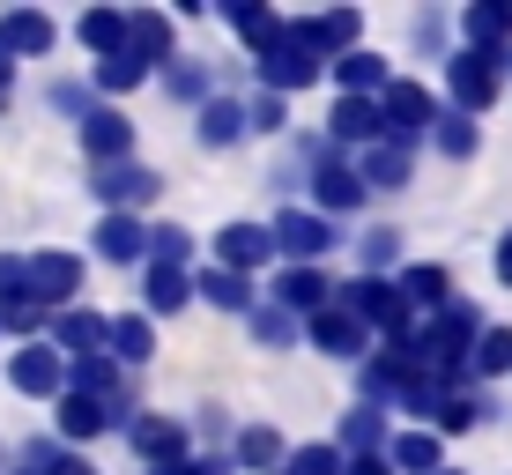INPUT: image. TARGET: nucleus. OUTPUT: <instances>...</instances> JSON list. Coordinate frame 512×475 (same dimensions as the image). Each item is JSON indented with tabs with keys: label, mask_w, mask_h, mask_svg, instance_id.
Instances as JSON below:
<instances>
[{
	"label": "nucleus",
	"mask_w": 512,
	"mask_h": 475,
	"mask_svg": "<svg viewBox=\"0 0 512 475\" xmlns=\"http://www.w3.org/2000/svg\"><path fill=\"white\" fill-rule=\"evenodd\" d=\"M320 67H327V60L297 38L290 23H282V38L260 52V82H268V97H290V90H305V82H320Z\"/></svg>",
	"instance_id": "1"
},
{
	"label": "nucleus",
	"mask_w": 512,
	"mask_h": 475,
	"mask_svg": "<svg viewBox=\"0 0 512 475\" xmlns=\"http://www.w3.org/2000/svg\"><path fill=\"white\" fill-rule=\"evenodd\" d=\"M75 290H82V260L75 253H30L23 260V297H30V305H52V312H67V305H75Z\"/></svg>",
	"instance_id": "2"
},
{
	"label": "nucleus",
	"mask_w": 512,
	"mask_h": 475,
	"mask_svg": "<svg viewBox=\"0 0 512 475\" xmlns=\"http://www.w3.org/2000/svg\"><path fill=\"white\" fill-rule=\"evenodd\" d=\"M498 82H505V52H461V60H453V104H461V119L490 112V104H498Z\"/></svg>",
	"instance_id": "3"
},
{
	"label": "nucleus",
	"mask_w": 512,
	"mask_h": 475,
	"mask_svg": "<svg viewBox=\"0 0 512 475\" xmlns=\"http://www.w3.org/2000/svg\"><path fill=\"white\" fill-rule=\"evenodd\" d=\"M275 253H290V268H312V260L334 245V223L327 216H305V208H282L275 216V231H268Z\"/></svg>",
	"instance_id": "4"
},
{
	"label": "nucleus",
	"mask_w": 512,
	"mask_h": 475,
	"mask_svg": "<svg viewBox=\"0 0 512 475\" xmlns=\"http://www.w3.org/2000/svg\"><path fill=\"white\" fill-rule=\"evenodd\" d=\"M379 127H394L401 142H409V134L438 127V97L423 90V82H386L379 90Z\"/></svg>",
	"instance_id": "5"
},
{
	"label": "nucleus",
	"mask_w": 512,
	"mask_h": 475,
	"mask_svg": "<svg viewBox=\"0 0 512 475\" xmlns=\"http://www.w3.org/2000/svg\"><path fill=\"white\" fill-rule=\"evenodd\" d=\"M8 379H15V394L52 401V394H67V357H52L45 342H23V349L8 357Z\"/></svg>",
	"instance_id": "6"
},
{
	"label": "nucleus",
	"mask_w": 512,
	"mask_h": 475,
	"mask_svg": "<svg viewBox=\"0 0 512 475\" xmlns=\"http://www.w3.org/2000/svg\"><path fill=\"white\" fill-rule=\"evenodd\" d=\"M156 186H164V179H156V171H141L134 156H127V164H104V171H97V193L112 201V216H134L141 201H156Z\"/></svg>",
	"instance_id": "7"
},
{
	"label": "nucleus",
	"mask_w": 512,
	"mask_h": 475,
	"mask_svg": "<svg viewBox=\"0 0 512 475\" xmlns=\"http://www.w3.org/2000/svg\"><path fill=\"white\" fill-rule=\"evenodd\" d=\"M52 15L38 8H15V15H0V60H38V52H52Z\"/></svg>",
	"instance_id": "8"
},
{
	"label": "nucleus",
	"mask_w": 512,
	"mask_h": 475,
	"mask_svg": "<svg viewBox=\"0 0 512 475\" xmlns=\"http://www.w3.org/2000/svg\"><path fill=\"white\" fill-rule=\"evenodd\" d=\"M82 149H90L97 164H127V149H134V119H127V112H112V104H97V112L82 119Z\"/></svg>",
	"instance_id": "9"
},
{
	"label": "nucleus",
	"mask_w": 512,
	"mask_h": 475,
	"mask_svg": "<svg viewBox=\"0 0 512 475\" xmlns=\"http://www.w3.org/2000/svg\"><path fill=\"white\" fill-rule=\"evenodd\" d=\"M127 438H134V453H141L149 468L186 461V424H179V416H134V424H127Z\"/></svg>",
	"instance_id": "10"
},
{
	"label": "nucleus",
	"mask_w": 512,
	"mask_h": 475,
	"mask_svg": "<svg viewBox=\"0 0 512 475\" xmlns=\"http://www.w3.org/2000/svg\"><path fill=\"white\" fill-rule=\"evenodd\" d=\"M268 253H275V245H268V231H260V223H223V231H216V268L245 275V283H253V268H260Z\"/></svg>",
	"instance_id": "11"
},
{
	"label": "nucleus",
	"mask_w": 512,
	"mask_h": 475,
	"mask_svg": "<svg viewBox=\"0 0 512 475\" xmlns=\"http://www.w3.org/2000/svg\"><path fill=\"white\" fill-rule=\"evenodd\" d=\"M320 305H334V290H327L320 268H282V275H275V312H290V320H312Z\"/></svg>",
	"instance_id": "12"
},
{
	"label": "nucleus",
	"mask_w": 512,
	"mask_h": 475,
	"mask_svg": "<svg viewBox=\"0 0 512 475\" xmlns=\"http://www.w3.org/2000/svg\"><path fill=\"white\" fill-rule=\"evenodd\" d=\"M312 342H320L327 357H372V349H364V342H372V327L349 320L342 305H320V312H312Z\"/></svg>",
	"instance_id": "13"
},
{
	"label": "nucleus",
	"mask_w": 512,
	"mask_h": 475,
	"mask_svg": "<svg viewBox=\"0 0 512 475\" xmlns=\"http://www.w3.org/2000/svg\"><path fill=\"white\" fill-rule=\"evenodd\" d=\"M52 357H104V320L97 312H82V305H67L60 320H52Z\"/></svg>",
	"instance_id": "14"
},
{
	"label": "nucleus",
	"mask_w": 512,
	"mask_h": 475,
	"mask_svg": "<svg viewBox=\"0 0 512 475\" xmlns=\"http://www.w3.org/2000/svg\"><path fill=\"white\" fill-rule=\"evenodd\" d=\"M297 30V38H305L312 52H320V60H327V52H334V60H342V52H357V15H349V8H334V15H305V23H290Z\"/></svg>",
	"instance_id": "15"
},
{
	"label": "nucleus",
	"mask_w": 512,
	"mask_h": 475,
	"mask_svg": "<svg viewBox=\"0 0 512 475\" xmlns=\"http://www.w3.org/2000/svg\"><path fill=\"white\" fill-rule=\"evenodd\" d=\"M104 357H112V364H141V357H156V327H149V312H119V320H104Z\"/></svg>",
	"instance_id": "16"
},
{
	"label": "nucleus",
	"mask_w": 512,
	"mask_h": 475,
	"mask_svg": "<svg viewBox=\"0 0 512 475\" xmlns=\"http://www.w3.org/2000/svg\"><path fill=\"white\" fill-rule=\"evenodd\" d=\"M446 290H453V275H446V268H431V260L401 268V283H394V297H401L409 312H446Z\"/></svg>",
	"instance_id": "17"
},
{
	"label": "nucleus",
	"mask_w": 512,
	"mask_h": 475,
	"mask_svg": "<svg viewBox=\"0 0 512 475\" xmlns=\"http://www.w3.org/2000/svg\"><path fill=\"white\" fill-rule=\"evenodd\" d=\"M349 171H357V186H409V142H386L379 134Z\"/></svg>",
	"instance_id": "18"
},
{
	"label": "nucleus",
	"mask_w": 512,
	"mask_h": 475,
	"mask_svg": "<svg viewBox=\"0 0 512 475\" xmlns=\"http://www.w3.org/2000/svg\"><path fill=\"white\" fill-rule=\"evenodd\" d=\"M119 52H134L141 67L171 60V15H149V8H134V15H127V45H119Z\"/></svg>",
	"instance_id": "19"
},
{
	"label": "nucleus",
	"mask_w": 512,
	"mask_h": 475,
	"mask_svg": "<svg viewBox=\"0 0 512 475\" xmlns=\"http://www.w3.org/2000/svg\"><path fill=\"white\" fill-rule=\"evenodd\" d=\"M461 30H468V52H498L512 38V0H483V8H468Z\"/></svg>",
	"instance_id": "20"
},
{
	"label": "nucleus",
	"mask_w": 512,
	"mask_h": 475,
	"mask_svg": "<svg viewBox=\"0 0 512 475\" xmlns=\"http://www.w3.org/2000/svg\"><path fill=\"white\" fill-rule=\"evenodd\" d=\"M438 453H446V446H438V431H401L394 438V453H386V468H394V475H438Z\"/></svg>",
	"instance_id": "21"
},
{
	"label": "nucleus",
	"mask_w": 512,
	"mask_h": 475,
	"mask_svg": "<svg viewBox=\"0 0 512 475\" xmlns=\"http://www.w3.org/2000/svg\"><path fill=\"white\" fill-rule=\"evenodd\" d=\"M334 82H342V97H379L386 90V60L379 52H342V60H334Z\"/></svg>",
	"instance_id": "22"
},
{
	"label": "nucleus",
	"mask_w": 512,
	"mask_h": 475,
	"mask_svg": "<svg viewBox=\"0 0 512 475\" xmlns=\"http://www.w3.org/2000/svg\"><path fill=\"white\" fill-rule=\"evenodd\" d=\"M60 401V416H52V424H60V438H97L104 424H112V409H104V401H90V394H75V386H67V394H52Z\"/></svg>",
	"instance_id": "23"
},
{
	"label": "nucleus",
	"mask_w": 512,
	"mask_h": 475,
	"mask_svg": "<svg viewBox=\"0 0 512 475\" xmlns=\"http://www.w3.org/2000/svg\"><path fill=\"white\" fill-rule=\"evenodd\" d=\"M379 97H342V104H334V142H364V149H372L379 142Z\"/></svg>",
	"instance_id": "24"
},
{
	"label": "nucleus",
	"mask_w": 512,
	"mask_h": 475,
	"mask_svg": "<svg viewBox=\"0 0 512 475\" xmlns=\"http://www.w3.org/2000/svg\"><path fill=\"white\" fill-rule=\"evenodd\" d=\"M238 134H245V104H238V97H208V104H201V142H208V149H231Z\"/></svg>",
	"instance_id": "25"
},
{
	"label": "nucleus",
	"mask_w": 512,
	"mask_h": 475,
	"mask_svg": "<svg viewBox=\"0 0 512 475\" xmlns=\"http://www.w3.org/2000/svg\"><path fill=\"white\" fill-rule=\"evenodd\" d=\"M75 38L90 45V52H104V60H112V52L127 45V8H90V15L75 23Z\"/></svg>",
	"instance_id": "26"
},
{
	"label": "nucleus",
	"mask_w": 512,
	"mask_h": 475,
	"mask_svg": "<svg viewBox=\"0 0 512 475\" xmlns=\"http://www.w3.org/2000/svg\"><path fill=\"white\" fill-rule=\"evenodd\" d=\"M97 253L104 260H141V253H149V231H141L134 216H104L97 223Z\"/></svg>",
	"instance_id": "27"
},
{
	"label": "nucleus",
	"mask_w": 512,
	"mask_h": 475,
	"mask_svg": "<svg viewBox=\"0 0 512 475\" xmlns=\"http://www.w3.org/2000/svg\"><path fill=\"white\" fill-rule=\"evenodd\" d=\"M468 372H483V379H498V372H512V327H475V349H468Z\"/></svg>",
	"instance_id": "28"
},
{
	"label": "nucleus",
	"mask_w": 512,
	"mask_h": 475,
	"mask_svg": "<svg viewBox=\"0 0 512 475\" xmlns=\"http://www.w3.org/2000/svg\"><path fill=\"white\" fill-rule=\"evenodd\" d=\"M223 15H231V30H238V38L253 45V52H268V45L282 38V23H275L268 8H260V0H231V8H223Z\"/></svg>",
	"instance_id": "29"
},
{
	"label": "nucleus",
	"mask_w": 512,
	"mask_h": 475,
	"mask_svg": "<svg viewBox=\"0 0 512 475\" xmlns=\"http://www.w3.org/2000/svg\"><path fill=\"white\" fill-rule=\"evenodd\" d=\"M193 297H208V305H223V312H245V305H253V283L231 275V268H208L201 283H193Z\"/></svg>",
	"instance_id": "30"
},
{
	"label": "nucleus",
	"mask_w": 512,
	"mask_h": 475,
	"mask_svg": "<svg viewBox=\"0 0 512 475\" xmlns=\"http://www.w3.org/2000/svg\"><path fill=\"white\" fill-rule=\"evenodd\" d=\"M186 297H193V275L149 260V312H186Z\"/></svg>",
	"instance_id": "31"
},
{
	"label": "nucleus",
	"mask_w": 512,
	"mask_h": 475,
	"mask_svg": "<svg viewBox=\"0 0 512 475\" xmlns=\"http://www.w3.org/2000/svg\"><path fill=\"white\" fill-rule=\"evenodd\" d=\"M141 82H149V67H141L134 52H112V60L97 67V90L104 97H127V90H141Z\"/></svg>",
	"instance_id": "32"
},
{
	"label": "nucleus",
	"mask_w": 512,
	"mask_h": 475,
	"mask_svg": "<svg viewBox=\"0 0 512 475\" xmlns=\"http://www.w3.org/2000/svg\"><path fill=\"white\" fill-rule=\"evenodd\" d=\"M357 201H364L357 171L349 164H320V208H357Z\"/></svg>",
	"instance_id": "33"
},
{
	"label": "nucleus",
	"mask_w": 512,
	"mask_h": 475,
	"mask_svg": "<svg viewBox=\"0 0 512 475\" xmlns=\"http://www.w3.org/2000/svg\"><path fill=\"white\" fill-rule=\"evenodd\" d=\"M431 416H438V431H468V424H483V416H490V401H475V394H446Z\"/></svg>",
	"instance_id": "34"
},
{
	"label": "nucleus",
	"mask_w": 512,
	"mask_h": 475,
	"mask_svg": "<svg viewBox=\"0 0 512 475\" xmlns=\"http://www.w3.org/2000/svg\"><path fill=\"white\" fill-rule=\"evenodd\" d=\"M238 461H245V468H282V438H275V431H260V424H253V431H238Z\"/></svg>",
	"instance_id": "35"
},
{
	"label": "nucleus",
	"mask_w": 512,
	"mask_h": 475,
	"mask_svg": "<svg viewBox=\"0 0 512 475\" xmlns=\"http://www.w3.org/2000/svg\"><path fill=\"white\" fill-rule=\"evenodd\" d=\"M149 253H156V268H186L193 238L179 231V223H156V231H149Z\"/></svg>",
	"instance_id": "36"
},
{
	"label": "nucleus",
	"mask_w": 512,
	"mask_h": 475,
	"mask_svg": "<svg viewBox=\"0 0 512 475\" xmlns=\"http://www.w3.org/2000/svg\"><path fill=\"white\" fill-rule=\"evenodd\" d=\"M438 149H446V156H475V119H461V112H453V119H438Z\"/></svg>",
	"instance_id": "37"
},
{
	"label": "nucleus",
	"mask_w": 512,
	"mask_h": 475,
	"mask_svg": "<svg viewBox=\"0 0 512 475\" xmlns=\"http://www.w3.org/2000/svg\"><path fill=\"white\" fill-rule=\"evenodd\" d=\"M342 438H349V446H357V453H372L379 438H386V424H379V409H357V416H349V424H342Z\"/></svg>",
	"instance_id": "38"
},
{
	"label": "nucleus",
	"mask_w": 512,
	"mask_h": 475,
	"mask_svg": "<svg viewBox=\"0 0 512 475\" xmlns=\"http://www.w3.org/2000/svg\"><path fill=\"white\" fill-rule=\"evenodd\" d=\"M260 342H297V320H290V312H260Z\"/></svg>",
	"instance_id": "39"
},
{
	"label": "nucleus",
	"mask_w": 512,
	"mask_h": 475,
	"mask_svg": "<svg viewBox=\"0 0 512 475\" xmlns=\"http://www.w3.org/2000/svg\"><path fill=\"white\" fill-rule=\"evenodd\" d=\"M245 127L275 134V127H282V97H253V112H245Z\"/></svg>",
	"instance_id": "40"
},
{
	"label": "nucleus",
	"mask_w": 512,
	"mask_h": 475,
	"mask_svg": "<svg viewBox=\"0 0 512 475\" xmlns=\"http://www.w3.org/2000/svg\"><path fill=\"white\" fill-rule=\"evenodd\" d=\"M171 90H179V97H201V104H208V75H201V67H171Z\"/></svg>",
	"instance_id": "41"
},
{
	"label": "nucleus",
	"mask_w": 512,
	"mask_h": 475,
	"mask_svg": "<svg viewBox=\"0 0 512 475\" xmlns=\"http://www.w3.org/2000/svg\"><path fill=\"white\" fill-rule=\"evenodd\" d=\"M52 461H60V446H30V461L15 468V475H52Z\"/></svg>",
	"instance_id": "42"
},
{
	"label": "nucleus",
	"mask_w": 512,
	"mask_h": 475,
	"mask_svg": "<svg viewBox=\"0 0 512 475\" xmlns=\"http://www.w3.org/2000/svg\"><path fill=\"white\" fill-rule=\"evenodd\" d=\"M342 475H394V468H386L379 453H357V461H342Z\"/></svg>",
	"instance_id": "43"
},
{
	"label": "nucleus",
	"mask_w": 512,
	"mask_h": 475,
	"mask_svg": "<svg viewBox=\"0 0 512 475\" xmlns=\"http://www.w3.org/2000/svg\"><path fill=\"white\" fill-rule=\"evenodd\" d=\"M364 253H372V260H394V231H364Z\"/></svg>",
	"instance_id": "44"
},
{
	"label": "nucleus",
	"mask_w": 512,
	"mask_h": 475,
	"mask_svg": "<svg viewBox=\"0 0 512 475\" xmlns=\"http://www.w3.org/2000/svg\"><path fill=\"white\" fill-rule=\"evenodd\" d=\"M498 283H512V231L498 238Z\"/></svg>",
	"instance_id": "45"
},
{
	"label": "nucleus",
	"mask_w": 512,
	"mask_h": 475,
	"mask_svg": "<svg viewBox=\"0 0 512 475\" xmlns=\"http://www.w3.org/2000/svg\"><path fill=\"white\" fill-rule=\"evenodd\" d=\"M149 475H208L201 461H164V468H149Z\"/></svg>",
	"instance_id": "46"
},
{
	"label": "nucleus",
	"mask_w": 512,
	"mask_h": 475,
	"mask_svg": "<svg viewBox=\"0 0 512 475\" xmlns=\"http://www.w3.org/2000/svg\"><path fill=\"white\" fill-rule=\"evenodd\" d=\"M8 90H15V67H8V60H0V104H8Z\"/></svg>",
	"instance_id": "47"
},
{
	"label": "nucleus",
	"mask_w": 512,
	"mask_h": 475,
	"mask_svg": "<svg viewBox=\"0 0 512 475\" xmlns=\"http://www.w3.org/2000/svg\"><path fill=\"white\" fill-rule=\"evenodd\" d=\"M438 475H453V468H438Z\"/></svg>",
	"instance_id": "48"
}]
</instances>
